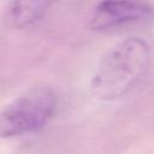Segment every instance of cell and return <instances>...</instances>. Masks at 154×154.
<instances>
[{"instance_id":"obj_1","label":"cell","mask_w":154,"mask_h":154,"mask_svg":"<svg viewBox=\"0 0 154 154\" xmlns=\"http://www.w3.org/2000/svg\"><path fill=\"white\" fill-rule=\"evenodd\" d=\"M150 47L140 36H129L105 52L90 78L93 95L103 101L120 99L131 91L150 64Z\"/></svg>"},{"instance_id":"obj_2","label":"cell","mask_w":154,"mask_h":154,"mask_svg":"<svg viewBox=\"0 0 154 154\" xmlns=\"http://www.w3.org/2000/svg\"><path fill=\"white\" fill-rule=\"evenodd\" d=\"M55 93L46 87L25 91L6 105L0 114L1 137H17L41 130L57 108Z\"/></svg>"},{"instance_id":"obj_3","label":"cell","mask_w":154,"mask_h":154,"mask_svg":"<svg viewBox=\"0 0 154 154\" xmlns=\"http://www.w3.org/2000/svg\"><path fill=\"white\" fill-rule=\"evenodd\" d=\"M152 13V6L141 0H101L95 6L88 25L97 31L108 30L147 19Z\"/></svg>"},{"instance_id":"obj_4","label":"cell","mask_w":154,"mask_h":154,"mask_svg":"<svg viewBox=\"0 0 154 154\" xmlns=\"http://www.w3.org/2000/svg\"><path fill=\"white\" fill-rule=\"evenodd\" d=\"M54 0H11L6 11L10 26L25 29L41 20Z\"/></svg>"}]
</instances>
